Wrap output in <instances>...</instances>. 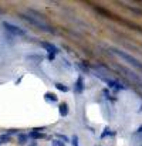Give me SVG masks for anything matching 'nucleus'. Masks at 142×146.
I'll list each match as a JSON object with an SVG mask.
<instances>
[{"label": "nucleus", "mask_w": 142, "mask_h": 146, "mask_svg": "<svg viewBox=\"0 0 142 146\" xmlns=\"http://www.w3.org/2000/svg\"><path fill=\"white\" fill-rule=\"evenodd\" d=\"M19 16H20L23 20H26V21H29V23L34 24L36 27H39V29H41V30H44V31H48V33H54L53 27H50L48 24L43 23V21H40V20H36V19H33V17H30V16H26V14H19Z\"/></svg>", "instance_id": "1"}, {"label": "nucleus", "mask_w": 142, "mask_h": 146, "mask_svg": "<svg viewBox=\"0 0 142 146\" xmlns=\"http://www.w3.org/2000/svg\"><path fill=\"white\" fill-rule=\"evenodd\" d=\"M121 58H124L127 62H129L132 67H135V68H138V70H141L142 71V64L137 60V58H134L132 55H129V54H127V52H124V51H121V50H114Z\"/></svg>", "instance_id": "2"}, {"label": "nucleus", "mask_w": 142, "mask_h": 146, "mask_svg": "<svg viewBox=\"0 0 142 146\" xmlns=\"http://www.w3.org/2000/svg\"><path fill=\"white\" fill-rule=\"evenodd\" d=\"M3 27L7 30V31H10L11 34H16V36H26V31L24 30H21L20 27H17V26H13V24H10V23H7V21H3Z\"/></svg>", "instance_id": "3"}, {"label": "nucleus", "mask_w": 142, "mask_h": 146, "mask_svg": "<svg viewBox=\"0 0 142 146\" xmlns=\"http://www.w3.org/2000/svg\"><path fill=\"white\" fill-rule=\"evenodd\" d=\"M101 80L109 87V88H114L115 91H119V90H125V87L122 85V84H119L118 81H114V80H109V78H102L101 77Z\"/></svg>", "instance_id": "4"}, {"label": "nucleus", "mask_w": 142, "mask_h": 146, "mask_svg": "<svg viewBox=\"0 0 142 146\" xmlns=\"http://www.w3.org/2000/svg\"><path fill=\"white\" fill-rule=\"evenodd\" d=\"M83 91H84V82H83V77L80 75L78 80H77V82H75V85H74V92L81 94Z\"/></svg>", "instance_id": "5"}, {"label": "nucleus", "mask_w": 142, "mask_h": 146, "mask_svg": "<svg viewBox=\"0 0 142 146\" xmlns=\"http://www.w3.org/2000/svg\"><path fill=\"white\" fill-rule=\"evenodd\" d=\"M41 46L47 50V52H53V54H58V52H60V50L57 48L54 44H50V43H46V41H44V43H41Z\"/></svg>", "instance_id": "6"}, {"label": "nucleus", "mask_w": 142, "mask_h": 146, "mask_svg": "<svg viewBox=\"0 0 142 146\" xmlns=\"http://www.w3.org/2000/svg\"><path fill=\"white\" fill-rule=\"evenodd\" d=\"M58 111H60V115H61V116H67V115H68V105H67L65 102L60 104Z\"/></svg>", "instance_id": "7"}, {"label": "nucleus", "mask_w": 142, "mask_h": 146, "mask_svg": "<svg viewBox=\"0 0 142 146\" xmlns=\"http://www.w3.org/2000/svg\"><path fill=\"white\" fill-rule=\"evenodd\" d=\"M27 141H29V136L26 133H17V142H19V145H26Z\"/></svg>", "instance_id": "8"}, {"label": "nucleus", "mask_w": 142, "mask_h": 146, "mask_svg": "<svg viewBox=\"0 0 142 146\" xmlns=\"http://www.w3.org/2000/svg\"><path fill=\"white\" fill-rule=\"evenodd\" d=\"M44 99H46L47 102H57V101H58L57 95L53 94V92H46V94H44Z\"/></svg>", "instance_id": "9"}, {"label": "nucleus", "mask_w": 142, "mask_h": 146, "mask_svg": "<svg viewBox=\"0 0 142 146\" xmlns=\"http://www.w3.org/2000/svg\"><path fill=\"white\" fill-rule=\"evenodd\" d=\"M29 138H31V139H41V138H46V135L44 133H41V132H29V135H27Z\"/></svg>", "instance_id": "10"}, {"label": "nucleus", "mask_w": 142, "mask_h": 146, "mask_svg": "<svg viewBox=\"0 0 142 146\" xmlns=\"http://www.w3.org/2000/svg\"><path fill=\"white\" fill-rule=\"evenodd\" d=\"M121 70H122L124 72H127V74H128V77H129V78H132L135 82H141V80H139V78H138V77H137L134 72H131L129 70H127V68H121Z\"/></svg>", "instance_id": "11"}, {"label": "nucleus", "mask_w": 142, "mask_h": 146, "mask_svg": "<svg viewBox=\"0 0 142 146\" xmlns=\"http://www.w3.org/2000/svg\"><path fill=\"white\" fill-rule=\"evenodd\" d=\"M55 88H57L58 91H61V92H68V91H70V88H68L65 84H61V82H57V84H55Z\"/></svg>", "instance_id": "12"}, {"label": "nucleus", "mask_w": 142, "mask_h": 146, "mask_svg": "<svg viewBox=\"0 0 142 146\" xmlns=\"http://www.w3.org/2000/svg\"><path fill=\"white\" fill-rule=\"evenodd\" d=\"M107 135H108V136H114V135H115V132H112L108 126H105V128H104V132L101 133V138L104 139V138H107Z\"/></svg>", "instance_id": "13"}, {"label": "nucleus", "mask_w": 142, "mask_h": 146, "mask_svg": "<svg viewBox=\"0 0 142 146\" xmlns=\"http://www.w3.org/2000/svg\"><path fill=\"white\" fill-rule=\"evenodd\" d=\"M9 142H10V136H9V135H6V133L0 135V145H3V143H9Z\"/></svg>", "instance_id": "14"}, {"label": "nucleus", "mask_w": 142, "mask_h": 146, "mask_svg": "<svg viewBox=\"0 0 142 146\" xmlns=\"http://www.w3.org/2000/svg\"><path fill=\"white\" fill-rule=\"evenodd\" d=\"M57 138H58V141H61V142H65V143L68 142V138H67L65 135H61V133H58V135H57Z\"/></svg>", "instance_id": "15"}, {"label": "nucleus", "mask_w": 142, "mask_h": 146, "mask_svg": "<svg viewBox=\"0 0 142 146\" xmlns=\"http://www.w3.org/2000/svg\"><path fill=\"white\" fill-rule=\"evenodd\" d=\"M17 132H19L17 129H10V131H7V132H6V135H9V136H10V135H16Z\"/></svg>", "instance_id": "16"}, {"label": "nucleus", "mask_w": 142, "mask_h": 146, "mask_svg": "<svg viewBox=\"0 0 142 146\" xmlns=\"http://www.w3.org/2000/svg\"><path fill=\"white\" fill-rule=\"evenodd\" d=\"M73 146H80V143H78V136H75V135L73 138Z\"/></svg>", "instance_id": "17"}, {"label": "nucleus", "mask_w": 142, "mask_h": 146, "mask_svg": "<svg viewBox=\"0 0 142 146\" xmlns=\"http://www.w3.org/2000/svg\"><path fill=\"white\" fill-rule=\"evenodd\" d=\"M51 146H65V145H64V143H63L61 141H54V142H53V145H51Z\"/></svg>", "instance_id": "18"}, {"label": "nucleus", "mask_w": 142, "mask_h": 146, "mask_svg": "<svg viewBox=\"0 0 142 146\" xmlns=\"http://www.w3.org/2000/svg\"><path fill=\"white\" fill-rule=\"evenodd\" d=\"M55 58V54H53V52H48V55H47V60L48 61H53Z\"/></svg>", "instance_id": "19"}, {"label": "nucleus", "mask_w": 142, "mask_h": 146, "mask_svg": "<svg viewBox=\"0 0 142 146\" xmlns=\"http://www.w3.org/2000/svg\"><path fill=\"white\" fill-rule=\"evenodd\" d=\"M104 94H105V95H107V97L109 98V91H108V90H107V88H105V90H104Z\"/></svg>", "instance_id": "20"}, {"label": "nucleus", "mask_w": 142, "mask_h": 146, "mask_svg": "<svg viewBox=\"0 0 142 146\" xmlns=\"http://www.w3.org/2000/svg\"><path fill=\"white\" fill-rule=\"evenodd\" d=\"M137 132H138V133H142V125L138 128V131H137Z\"/></svg>", "instance_id": "21"}, {"label": "nucleus", "mask_w": 142, "mask_h": 146, "mask_svg": "<svg viewBox=\"0 0 142 146\" xmlns=\"http://www.w3.org/2000/svg\"><path fill=\"white\" fill-rule=\"evenodd\" d=\"M3 13H4V11H3V10H1V9H0V14H3Z\"/></svg>", "instance_id": "22"}, {"label": "nucleus", "mask_w": 142, "mask_h": 146, "mask_svg": "<svg viewBox=\"0 0 142 146\" xmlns=\"http://www.w3.org/2000/svg\"><path fill=\"white\" fill-rule=\"evenodd\" d=\"M139 112H142V105H141V108H139Z\"/></svg>", "instance_id": "23"}, {"label": "nucleus", "mask_w": 142, "mask_h": 146, "mask_svg": "<svg viewBox=\"0 0 142 146\" xmlns=\"http://www.w3.org/2000/svg\"><path fill=\"white\" fill-rule=\"evenodd\" d=\"M30 146H36V143H31V145H30Z\"/></svg>", "instance_id": "24"}]
</instances>
